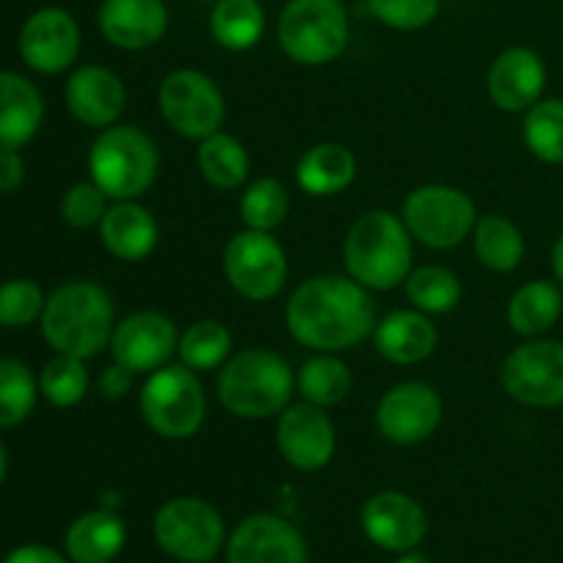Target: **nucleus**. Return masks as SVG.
Masks as SVG:
<instances>
[{
	"mask_svg": "<svg viewBox=\"0 0 563 563\" xmlns=\"http://www.w3.org/2000/svg\"><path fill=\"white\" fill-rule=\"evenodd\" d=\"M278 44L300 66H324L350 44V16L341 0H289L278 20Z\"/></svg>",
	"mask_w": 563,
	"mask_h": 563,
	"instance_id": "423d86ee",
	"label": "nucleus"
},
{
	"mask_svg": "<svg viewBox=\"0 0 563 563\" xmlns=\"http://www.w3.org/2000/svg\"><path fill=\"white\" fill-rule=\"evenodd\" d=\"M396 563H432V559L423 553H418V550H410V553H401L399 561Z\"/></svg>",
	"mask_w": 563,
	"mask_h": 563,
	"instance_id": "a18cd8bd",
	"label": "nucleus"
},
{
	"mask_svg": "<svg viewBox=\"0 0 563 563\" xmlns=\"http://www.w3.org/2000/svg\"><path fill=\"white\" fill-rule=\"evenodd\" d=\"M126 104V88L108 66L86 64L66 80V108L80 124L104 130L121 119Z\"/></svg>",
	"mask_w": 563,
	"mask_h": 563,
	"instance_id": "aec40b11",
	"label": "nucleus"
},
{
	"mask_svg": "<svg viewBox=\"0 0 563 563\" xmlns=\"http://www.w3.org/2000/svg\"><path fill=\"white\" fill-rule=\"evenodd\" d=\"M198 168L214 190H236L251 176V154L240 137L214 132L198 146Z\"/></svg>",
	"mask_w": 563,
	"mask_h": 563,
	"instance_id": "cd10ccee",
	"label": "nucleus"
},
{
	"mask_svg": "<svg viewBox=\"0 0 563 563\" xmlns=\"http://www.w3.org/2000/svg\"><path fill=\"white\" fill-rule=\"evenodd\" d=\"M522 141L542 163L563 165V99H539L526 110Z\"/></svg>",
	"mask_w": 563,
	"mask_h": 563,
	"instance_id": "72a5a7b5",
	"label": "nucleus"
},
{
	"mask_svg": "<svg viewBox=\"0 0 563 563\" xmlns=\"http://www.w3.org/2000/svg\"><path fill=\"white\" fill-rule=\"evenodd\" d=\"M108 212V196L93 181H77L60 198V218L71 229H91Z\"/></svg>",
	"mask_w": 563,
	"mask_h": 563,
	"instance_id": "58836bf2",
	"label": "nucleus"
},
{
	"mask_svg": "<svg viewBox=\"0 0 563 563\" xmlns=\"http://www.w3.org/2000/svg\"><path fill=\"white\" fill-rule=\"evenodd\" d=\"M504 390L526 407L563 405V344L561 341H528L509 352L500 368Z\"/></svg>",
	"mask_w": 563,
	"mask_h": 563,
	"instance_id": "f8f14e48",
	"label": "nucleus"
},
{
	"mask_svg": "<svg viewBox=\"0 0 563 563\" xmlns=\"http://www.w3.org/2000/svg\"><path fill=\"white\" fill-rule=\"evenodd\" d=\"M99 240L119 262H143L157 247L159 225L137 201H115L99 220Z\"/></svg>",
	"mask_w": 563,
	"mask_h": 563,
	"instance_id": "4be33fe9",
	"label": "nucleus"
},
{
	"mask_svg": "<svg viewBox=\"0 0 563 563\" xmlns=\"http://www.w3.org/2000/svg\"><path fill=\"white\" fill-rule=\"evenodd\" d=\"M225 559L229 563H308V544L284 517L253 515L234 528Z\"/></svg>",
	"mask_w": 563,
	"mask_h": 563,
	"instance_id": "f3484780",
	"label": "nucleus"
},
{
	"mask_svg": "<svg viewBox=\"0 0 563 563\" xmlns=\"http://www.w3.org/2000/svg\"><path fill=\"white\" fill-rule=\"evenodd\" d=\"M548 66L531 47H509L493 60L487 88L493 102L506 113H526L542 99Z\"/></svg>",
	"mask_w": 563,
	"mask_h": 563,
	"instance_id": "6ab92c4d",
	"label": "nucleus"
},
{
	"mask_svg": "<svg viewBox=\"0 0 563 563\" xmlns=\"http://www.w3.org/2000/svg\"><path fill=\"white\" fill-rule=\"evenodd\" d=\"M407 297L423 313H451L462 300L460 275L440 264H427L407 275Z\"/></svg>",
	"mask_w": 563,
	"mask_h": 563,
	"instance_id": "473e14b6",
	"label": "nucleus"
},
{
	"mask_svg": "<svg viewBox=\"0 0 563 563\" xmlns=\"http://www.w3.org/2000/svg\"><path fill=\"white\" fill-rule=\"evenodd\" d=\"M374 346L379 355L396 366H416L423 363L438 350V328L429 319V313L418 311H394L377 322L372 333Z\"/></svg>",
	"mask_w": 563,
	"mask_h": 563,
	"instance_id": "5701e85b",
	"label": "nucleus"
},
{
	"mask_svg": "<svg viewBox=\"0 0 563 563\" xmlns=\"http://www.w3.org/2000/svg\"><path fill=\"white\" fill-rule=\"evenodd\" d=\"M159 154L152 137L130 124L104 126L88 152L91 181L113 201H137L154 185Z\"/></svg>",
	"mask_w": 563,
	"mask_h": 563,
	"instance_id": "39448f33",
	"label": "nucleus"
},
{
	"mask_svg": "<svg viewBox=\"0 0 563 563\" xmlns=\"http://www.w3.org/2000/svg\"><path fill=\"white\" fill-rule=\"evenodd\" d=\"M473 251L476 258L493 273H511L526 256V236L504 214H484L473 229Z\"/></svg>",
	"mask_w": 563,
	"mask_h": 563,
	"instance_id": "c85d7f7f",
	"label": "nucleus"
},
{
	"mask_svg": "<svg viewBox=\"0 0 563 563\" xmlns=\"http://www.w3.org/2000/svg\"><path fill=\"white\" fill-rule=\"evenodd\" d=\"M159 110L174 132L190 141L220 132L225 121V99L218 82L198 69H176L159 82Z\"/></svg>",
	"mask_w": 563,
	"mask_h": 563,
	"instance_id": "9b49d317",
	"label": "nucleus"
},
{
	"mask_svg": "<svg viewBox=\"0 0 563 563\" xmlns=\"http://www.w3.org/2000/svg\"><path fill=\"white\" fill-rule=\"evenodd\" d=\"M240 214L245 229L275 231L286 223L289 214V192L275 176H262L251 181L240 198Z\"/></svg>",
	"mask_w": 563,
	"mask_h": 563,
	"instance_id": "f704fd0d",
	"label": "nucleus"
},
{
	"mask_svg": "<svg viewBox=\"0 0 563 563\" xmlns=\"http://www.w3.org/2000/svg\"><path fill=\"white\" fill-rule=\"evenodd\" d=\"M286 328L297 344L335 355L372 339L377 308L366 286L350 275H317L291 291Z\"/></svg>",
	"mask_w": 563,
	"mask_h": 563,
	"instance_id": "f257e3e1",
	"label": "nucleus"
},
{
	"mask_svg": "<svg viewBox=\"0 0 563 563\" xmlns=\"http://www.w3.org/2000/svg\"><path fill=\"white\" fill-rule=\"evenodd\" d=\"M297 390H300L302 401L328 410L350 396L352 374L346 363L333 352H317L297 372Z\"/></svg>",
	"mask_w": 563,
	"mask_h": 563,
	"instance_id": "7c9ffc66",
	"label": "nucleus"
},
{
	"mask_svg": "<svg viewBox=\"0 0 563 563\" xmlns=\"http://www.w3.org/2000/svg\"><path fill=\"white\" fill-rule=\"evenodd\" d=\"M368 9L394 31H418L438 16L440 0H368Z\"/></svg>",
	"mask_w": 563,
	"mask_h": 563,
	"instance_id": "ea45409f",
	"label": "nucleus"
},
{
	"mask_svg": "<svg viewBox=\"0 0 563 563\" xmlns=\"http://www.w3.org/2000/svg\"><path fill=\"white\" fill-rule=\"evenodd\" d=\"M297 377L289 363L273 350L251 346L225 361L218 374V399L234 418L262 421L289 407Z\"/></svg>",
	"mask_w": 563,
	"mask_h": 563,
	"instance_id": "7ed1b4c3",
	"label": "nucleus"
},
{
	"mask_svg": "<svg viewBox=\"0 0 563 563\" xmlns=\"http://www.w3.org/2000/svg\"><path fill=\"white\" fill-rule=\"evenodd\" d=\"M44 99L27 77L0 71V152L22 148L38 132Z\"/></svg>",
	"mask_w": 563,
	"mask_h": 563,
	"instance_id": "b1692460",
	"label": "nucleus"
},
{
	"mask_svg": "<svg viewBox=\"0 0 563 563\" xmlns=\"http://www.w3.org/2000/svg\"><path fill=\"white\" fill-rule=\"evenodd\" d=\"M42 286L31 278H11L0 284V324L11 330H22L42 319L44 311Z\"/></svg>",
	"mask_w": 563,
	"mask_h": 563,
	"instance_id": "4c0bfd02",
	"label": "nucleus"
},
{
	"mask_svg": "<svg viewBox=\"0 0 563 563\" xmlns=\"http://www.w3.org/2000/svg\"><path fill=\"white\" fill-rule=\"evenodd\" d=\"M563 313V295L559 284L553 280H531V284L520 286L515 297L506 308V319H509L511 330L526 339H537V335L548 333L555 328V322Z\"/></svg>",
	"mask_w": 563,
	"mask_h": 563,
	"instance_id": "bb28decb",
	"label": "nucleus"
},
{
	"mask_svg": "<svg viewBox=\"0 0 563 563\" xmlns=\"http://www.w3.org/2000/svg\"><path fill=\"white\" fill-rule=\"evenodd\" d=\"M80 53V25L58 5L33 11L20 31V55L38 75L69 69Z\"/></svg>",
	"mask_w": 563,
	"mask_h": 563,
	"instance_id": "dca6fc26",
	"label": "nucleus"
},
{
	"mask_svg": "<svg viewBox=\"0 0 563 563\" xmlns=\"http://www.w3.org/2000/svg\"><path fill=\"white\" fill-rule=\"evenodd\" d=\"M3 563H69L58 550L47 548V544H22V548L11 550Z\"/></svg>",
	"mask_w": 563,
	"mask_h": 563,
	"instance_id": "37998d69",
	"label": "nucleus"
},
{
	"mask_svg": "<svg viewBox=\"0 0 563 563\" xmlns=\"http://www.w3.org/2000/svg\"><path fill=\"white\" fill-rule=\"evenodd\" d=\"M97 20L113 47L146 49L168 31V5L163 0H102Z\"/></svg>",
	"mask_w": 563,
	"mask_h": 563,
	"instance_id": "412c9836",
	"label": "nucleus"
},
{
	"mask_svg": "<svg viewBox=\"0 0 563 563\" xmlns=\"http://www.w3.org/2000/svg\"><path fill=\"white\" fill-rule=\"evenodd\" d=\"M223 273L236 295L251 302H267L286 286L289 258L273 231L245 229L225 245Z\"/></svg>",
	"mask_w": 563,
	"mask_h": 563,
	"instance_id": "1a4fd4ad",
	"label": "nucleus"
},
{
	"mask_svg": "<svg viewBox=\"0 0 563 563\" xmlns=\"http://www.w3.org/2000/svg\"><path fill=\"white\" fill-rule=\"evenodd\" d=\"M363 533L388 553H410L427 539V511L405 493H379L361 511Z\"/></svg>",
	"mask_w": 563,
	"mask_h": 563,
	"instance_id": "a211bd4d",
	"label": "nucleus"
},
{
	"mask_svg": "<svg viewBox=\"0 0 563 563\" xmlns=\"http://www.w3.org/2000/svg\"><path fill=\"white\" fill-rule=\"evenodd\" d=\"M38 399V379L16 357H0V429L25 421Z\"/></svg>",
	"mask_w": 563,
	"mask_h": 563,
	"instance_id": "c9c22d12",
	"label": "nucleus"
},
{
	"mask_svg": "<svg viewBox=\"0 0 563 563\" xmlns=\"http://www.w3.org/2000/svg\"><path fill=\"white\" fill-rule=\"evenodd\" d=\"M344 267L368 291H388L412 273V234L399 214L372 209L352 223L344 240Z\"/></svg>",
	"mask_w": 563,
	"mask_h": 563,
	"instance_id": "20e7f679",
	"label": "nucleus"
},
{
	"mask_svg": "<svg viewBox=\"0 0 563 563\" xmlns=\"http://www.w3.org/2000/svg\"><path fill=\"white\" fill-rule=\"evenodd\" d=\"M209 31L220 47L245 53L264 33V9L258 0H218L209 14Z\"/></svg>",
	"mask_w": 563,
	"mask_h": 563,
	"instance_id": "c756f323",
	"label": "nucleus"
},
{
	"mask_svg": "<svg viewBox=\"0 0 563 563\" xmlns=\"http://www.w3.org/2000/svg\"><path fill=\"white\" fill-rule=\"evenodd\" d=\"M275 443L280 456L300 473H317L335 454V427L328 410L317 405H289L278 416Z\"/></svg>",
	"mask_w": 563,
	"mask_h": 563,
	"instance_id": "2eb2a0df",
	"label": "nucleus"
},
{
	"mask_svg": "<svg viewBox=\"0 0 563 563\" xmlns=\"http://www.w3.org/2000/svg\"><path fill=\"white\" fill-rule=\"evenodd\" d=\"M113 328V300L97 280H69L44 302L42 335L58 355L91 361L110 346Z\"/></svg>",
	"mask_w": 563,
	"mask_h": 563,
	"instance_id": "f03ea898",
	"label": "nucleus"
},
{
	"mask_svg": "<svg viewBox=\"0 0 563 563\" xmlns=\"http://www.w3.org/2000/svg\"><path fill=\"white\" fill-rule=\"evenodd\" d=\"M126 544V526L110 509L88 511L69 526L64 548L75 563H110Z\"/></svg>",
	"mask_w": 563,
	"mask_h": 563,
	"instance_id": "a878e982",
	"label": "nucleus"
},
{
	"mask_svg": "<svg viewBox=\"0 0 563 563\" xmlns=\"http://www.w3.org/2000/svg\"><path fill=\"white\" fill-rule=\"evenodd\" d=\"M553 273H555V278L563 284V234L555 240V245H553Z\"/></svg>",
	"mask_w": 563,
	"mask_h": 563,
	"instance_id": "c03bdc74",
	"label": "nucleus"
},
{
	"mask_svg": "<svg viewBox=\"0 0 563 563\" xmlns=\"http://www.w3.org/2000/svg\"><path fill=\"white\" fill-rule=\"evenodd\" d=\"M5 471H9V456H5V449H3V443H0V484H3V478H5Z\"/></svg>",
	"mask_w": 563,
	"mask_h": 563,
	"instance_id": "49530a36",
	"label": "nucleus"
},
{
	"mask_svg": "<svg viewBox=\"0 0 563 563\" xmlns=\"http://www.w3.org/2000/svg\"><path fill=\"white\" fill-rule=\"evenodd\" d=\"M154 539L170 559L209 563L225 542L220 511L201 498L168 500L154 517Z\"/></svg>",
	"mask_w": 563,
	"mask_h": 563,
	"instance_id": "9d476101",
	"label": "nucleus"
},
{
	"mask_svg": "<svg viewBox=\"0 0 563 563\" xmlns=\"http://www.w3.org/2000/svg\"><path fill=\"white\" fill-rule=\"evenodd\" d=\"M443 423V399L429 383H399L379 399L377 429L388 443L418 445Z\"/></svg>",
	"mask_w": 563,
	"mask_h": 563,
	"instance_id": "ddd939ff",
	"label": "nucleus"
},
{
	"mask_svg": "<svg viewBox=\"0 0 563 563\" xmlns=\"http://www.w3.org/2000/svg\"><path fill=\"white\" fill-rule=\"evenodd\" d=\"M231 350H234L231 330L218 319H201L179 335L176 355H179V363H185L187 368L198 374L223 368L231 357Z\"/></svg>",
	"mask_w": 563,
	"mask_h": 563,
	"instance_id": "2f4dec72",
	"label": "nucleus"
},
{
	"mask_svg": "<svg viewBox=\"0 0 563 563\" xmlns=\"http://www.w3.org/2000/svg\"><path fill=\"white\" fill-rule=\"evenodd\" d=\"M179 350L176 324L159 311H135L121 319L110 335V355L132 374H152L168 366Z\"/></svg>",
	"mask_w": 563,
	"mask_h": 563,
	"instance_id": "4468645a",
	"label": "nucleus"
},
{
	"mask_svg": "<svg viewBox=\"0 0 563 563\" xmlns=\"http://www.w3.org/2000/svg\"><path fill=\"white\" fill-rule=\"evenodd\" d=\"M401 220L416 242L434 251H451L473 234L478 212L473 198L460 187L423 185L405 198Z\"/></svg>",
	"mask_w": 563,
	"mask_h": 563,
	"instance_id": "6e6552de",
	"label": "nucleus"
},
{
	"mask_svg": "<svg viewBox=\"0 0 563 563\" xmlns=\"http://www.w3.org/2000/svg\"><path fill=\"white\" fill-rule=\"evenodd\" d=\"M88 385H91V377H88L86 361L58 355V352L38 374V394L53 407H60V410L80 405L88 396Z\"/></svg>",
	"mask_w": 563,
	"mask_h": 563,
	"instance_id": "e433bc0d",
	"label": "nucleus"
},
{
	"mask_svg": "<svg viewBox=\"0 0 563 563\" xmlns=\"http://www.w3.org/2000/svg\"><path fill=\"white\" fill-rule=\"evenodd\" d=\"M295 176L300 190H306L308 196H339L355 181L357 159L344 143H317L297 159Z\"/></svg>",
	"mask_w": 563,
	"mask_h": 563,
	"instance_id": "393cba45",
	"label": "nucleus"
},
{
	"mask_svg": "<svg viewBox=\"0 0 563 563\" xmlns=\"http://www.w3.org/2000/svg\"><path fill=\"white\" fill-rule=\"evenodd\" d=\"M212 3H218V0H212Z\"/></svg>",
	"mask_w": 563,
	"mask_h": 563,
	"instance_id": "de8ad7c7",
	"label": "nucleus"
},
{
	"mask_svg": "<svg viewBox=\"0 0 563 563\" xmlns=\"http://www.w3.org/2000/svg\"><path fill=\"white\" fill-rule=\"evenodd\" d=\"M25 181V159H22L20 148H3L0 152V192L20 190Z\"/></svg>",
	"mask_w": 563,
	"mask_h": 563,
	"instance_id": "a19ab883",
	"label": "nucleus"
},
{
	"mask_svg": "<svg viewBox=\"0 0 563 563\" xmlns=\"http://www.w3.org/2000/svg\"><path fill=\"white\" fill-rule=\"evenodd\" d=\"M141 416L154 434L165 440H187L203 427L207 394L201 379L185 363H168L146 374L141 390Z\"/></svg>",
	"mask_w": 563,
	"mask_h": 563,
	"instance_id": "0eeeda50",
	"label": "nucleus"
},
{
	"mask_svg": "<svg viewBox=\"0 0 563 563\" xmlns=\"http://www.w3.org/2000/svg\"><path fill=\"white\" fill-rule=\"evenodd\" d=\"M132 377H135V374H132L130 368H124L121 363L113 361V366H108L99 374V390H102L104 399H124L132 388Z\"/></svg>",
	"mask_w": 563,
	"mask_h": 563,
	"instance_id": "79ce46f5",
	"label": "nucleus"
}]
</instances>
